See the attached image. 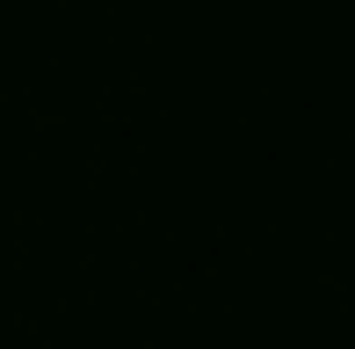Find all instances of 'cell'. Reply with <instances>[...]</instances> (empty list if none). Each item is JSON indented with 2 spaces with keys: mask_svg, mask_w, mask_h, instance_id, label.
<instances>
[]
</instances>
